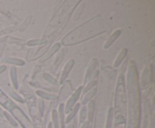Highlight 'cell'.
Here are the masks:
<instances>
[{
  "mask_svg": "<svg viewBox=\"0 0 155 128\" xmlns=\"http://www.w3.org/2000/svg\"><path fill=\"white\" fill-rule=\"evenodd\" d=\"M5 69V66H2V67H0V72H2V69Z\"/></svg>",
  "mask_w": 155,
  "mask_h": 128,
  "instance_id": "6da1fadb",
  "label": "cell"
}]
</instances>
